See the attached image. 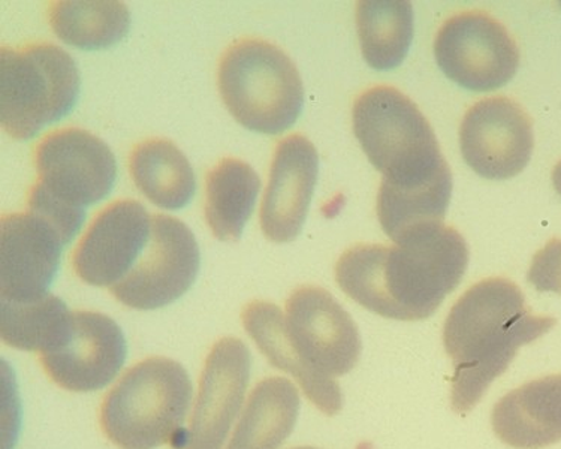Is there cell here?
<instances>
[{
  "label": "cell",
  "mask_w": 561,
  "mask_h": 449,
  "mask_svg": "<svg viewBox=\"0 0 561 449\" xmlns=\"http://www.w3.org/2000/svg\"><path fill=\"white\" fill-rule=\"evenodd\" d=\"M467 264L465 237L440 225L392 246L347 249L335 264V280L346 296L373 313L423 321L460 285Z\"/></svg>",
  "instance_id": "6da1fadb"
},
{
  "label": "cell",
  "mask_w": 561,
  "mask_h": 449,
  "mask_svg": "<svg viewBox=\"0 0 561 449\" xmlns=\"http://www.w3.org/2000/svg\"><path fill=\"white\" fill-rule=\"evenodd\" d=\"M556 324V318L531 312L522 289L505 277H490L467 289L444 326L446 354L454 365L453 410L469 414L505 373L518 349Z\"/></svg>",
  "instance_id": "7a4b0ae2"
},
{
  "label": "cell",
  "mask_w": 561,
  "mask_h": 449,
  "mask_svg": "<svg viewBox=\"0 0 561 449\" xmlns=\"http://www.w3.org/2000/svg\"><path fill=\"white\" fill-rule=\"evenodd\" d=\"M34 158L27 210L55 225L69 243L84 222V208L112 192L116 158L101 138L80 128L51 130L36 145Z\"/></svg>",
  "instance_id": "3957f363"
},
{
  "label": "cell",
  "mask_w": 561,
  "mask_h": 449,
  "mask_svg": "<svg viewBox=\"0 0 561 449\" xmlns=\"http://www.w3.org/2000/svg\"><path fill=\"white\" fill-rule=\"evenodd\" d=\"M352 125L380 185H423L450 173L427 118L399 89L375 85L356 97Z\"/></svg>",
  "instance_id": "277c9868"
},
{
  "label": "cell",
  "mask_w": 561,
  "mask_h": 449,
  "mask_svg": "<svg viewBox=\"0 0 561 449\" xmlns=\"http://www.w3.org/2000/svg\"><path fill=\"white\" fill-rule=\"evenodd\" d=\"M192 382L174 359L150 357L130 367L105 395L100 424L121 449H156L173 445L184 430Z\"/></svg>",
  "instance_id": "5b68a950"
},
{
  "label": "cell",
  "mask_w": 561,
  "mask_h": 449,
  "mask_svg": "<svg viewBox=\"0 0 561 449\" xmlns=\"http://www.w3.org/2000/svg\"><path fill=\"white\" fill-rule=\"evenodd\" d=\"M217 85L225 107L244 128L277 135L300 117L305 88L290 57L268 41L244 38L220 57Z\"/></svg>",
  "instance_id": "8992f818"
},
{
  "label": "cell",
  "mask_w": 561,
  "mask_h": 449,
  "mask_svg": "<svg viewBox=\"0 0 561 449\" xmlns=\"http://www.w3.org/2000/svg\"><path fill=\"white\" fill-rule=\"evenodd\" d=\"M76 60L59 45L26 44L0 53V120L14 140H28L67 116L80 95Z\"/></svg>",
  "instance_id": "52a82bcc"
},
{
  "label": "cell",
  "mask_w": 561,
  "mask_h": 449,
  "mask_svg": "<svg viewBox=\"0 0 561 449\" xmlns=\"http://www.w3.org/2000/svg\"><path fill=\"white\" fill-rule=\"evenodd\" d=\"M434 56L442 72L473 92H491L510 83L517 73V43L501 22L482 11H466L446 20Z\"/></svg>",
  "instance_id": "ba28073f"
},
{
  "label": "cell",
  "mask_w": 561,
  "mask_h": 449,
  "mask_svg": "<svg viewBox=\"0 0 561 449\" xmlns=\"http://www.w3.org/2000/svg\"><path fill=\"white\" fill-rule=\"evenodd\" d=\"M199 247L182 220L151 216L149 244L125 279L110 288L118 303L154 310L174 303L194 285L199 269Z\"/></svg>",
  "instance_id": "9c48e42d"
},
{
  "label": "cell",
  "mask_w": 561,
  "mask_h": 449,
  "mask_svg": "<svg viewBox=\"0 0 561 449\" xmlns=\"http://www.w3.org/2000/svg\"><path fill=\"white\" fill-rule=\"evenodd\" d=\"M285 321L295 350L323 377H343L358 362V326L327 289H295L286 301Z\"/></svg>",
  "instance_id": "30bf717a"
},
{
  "label": "cell",
  "mask_w": 561,
  "mask_h": 449,
  "mask_svg": "<svg viewBox=\"0 0 561 449\" xmlns=\"http://www.w3.org/2000/svg\"><path fill=\"white\" fill-rule=\"evenodd\" d=\"M126 353L125 334L112 318L76 310L59 345L39 355V362L57 387L72 393H90L102 390L117 377Z\"/></svg>",
  "instance_id": "8fae6325"
},
{
  "label": "cell",
  "mask_w": 561,
  "mask_h": 449,
  "mask_svg": "<svg viewBox=\"0 0 561 449\" xmlns=\"http://www.w3.org/2000/svg\"><path fill=\"white\" fill-rule=\"evenodd\" d=\"M460 147L467 165L481 177L512 179L530 162L534 124L511 97H485L467 110L460 126Z\"/></svg>",
  "instance_id": "7c38bea8"
},
{
  "label": "cell",
  "mask_w": 561,
  "mask_h": 449,
  "mask_svg": "<svg viewBox=\"0 0 561 449\" xmlns=\"http://www.w3.org/2000/svg\"><path fill=\"white\" fill-rule=\"evenodd\" d=\"M248 346L236 337L220 338L206 358L191 426L174 449H222L233 419L243 406L251 377Z\"/></svg>",
  "instance_id": "4fadbf2b"
},
{
  "label": "cell",
  "mask_w": 561,
  "mask_h": 449,
  "mask_svg": "<svg viewBox=\"0 0 561 449\" xmlns=\"http://www.w3.org/2000/svg\"><path fill=\"white\" fill-rule=\"evenodd\" d=\"M151 216L134 199H117L102 208L73 249L76 275L101 288L125 279L149 244Z\"/></svg>",
  "instance_id": "5bb4252c"
},
{
  "label": "cell",
  "mask_w": 561,
  "mask_h": 449,
  "mask_svg": "<svg viewBox=\"0 0 561 449\" xmlns=\"http://www.w3.org/2000/svg\"><path fill=\"white\" fill-rule=\"evenodd\" d=\"M55 225L34 211L0 222V300L27 303L48 296L67 246Z\"/></svg>",
  "instance_id": "9a60e30c"
},
{
  "label": "cell",
  "mask_w": 561,
  "mask_h": 449,
  "mask_svg": "<svg viewBox=\"0 0 561 449\" xmlns=\"http://www.w3.org/2000/svg\"><path fill=\"white\" fill-rule=\"evenodd\" d=\"M319 174L317 147L305 135L278 141L261 204V228L270 242L289 243L300 235Z\"/></svg>",
  "instance_id": "2e32d148"
},
{
  "label": "cell",
  "mask_w": 561,
  "mask_h": 449,
  "mask_svg": "<svg viewBox=\"0 0 561 449\" xmlns=\"http://www.w3.org/2000/svg\"><path fill=\"white\" fill-rule=\"evenodd\" d=\"M495 436L517 449H542L561 440V373L524 383L495 404Z\"/></svg>",
  "instance_id": "e0dca14e"
},
{
  "label": "cell",
  "mask_w": 561,
  "mask_h": 449,
  "mask_svg": "<svg viewBox=\"0 0 561 449\" xmlns=\"http://www.w3.org/2000/svg\"><path fill=\"white\" fill-rule=\"evenodd\" d=\"M241 321L261 353L274 367L293 375L302 393L322 414L333 416L342 411L343 394L337 381L323 377L302 361L290 343L285 314L276 304L252 301L241 312Z\"/></svg>",
  "instance_id": "ac0fdd59"
},
{
  "label": "cell",
  "mask_w": 561,
  "mask_h": 449,
  "mask_svg": "<svg viewBox=\"0 0 561 449\" xmlns=\"http://www.w3.org/2000/svg\"><path fill=\"white\" fill-rule=\"evenodd\" d=\"M300 412V394L289 379L267 378L253 388L227 449H278Z\"/></svg>",
  "instance_id": "d6986e66"
},
{
  "label": "cell",
  "mask_w": 561,
  "mask_h": 449,
  "mask_svg": "<svg viewBox=\"0 0 561 449\" xmlns=\"http://www.w3.org/2000/svg\"><path fill=\"white\" fill-rule=\"evenodd\" d=\"M129 171L139 192L154 206L179 210L194 197V170L174 142L162 138L138 142L129 154Z\"/></svg>",
  "instance_id": "ffe728a7"
},
{
  "label": "cell",
  "mask_w": 561,
  "mask_h": 449,
  "mask_svg": "<svg viewBox=\"0 0 561 449\" xmlns=\"http://www.w3.org/2000/svg\"><path fill=\"white\" fill-rule=\"evenodd\" d=\"M260 189V175L240 159L225 158L208 171L204 215L217 240H240Z\"/></svg>",
  "instance_id": "44dd1931"
},
{
  "label": "cell",
  "mask_w": 561,
  "mask_h": 449,
  "mask_svg": "<svg viewBox=\"0 0 561 449\" xmlns=\"http://www.w3.org/2000/svg\"><path fill=\"white\" fill-rule=\"evenodd\" d=\"M48 23L65 43L102 50L128 35L130 14L117 0H60L48 5Z\"/></svg>",
  "instance_id": "7402d4cb"
},
{
  "label": "cell",
  "mask_w": 561,
  "mask_h": 449,
  "mask_svg": "<svg viewBox=\"0 0 561 449\" xmlns=\"http://www.w3.org/2000/svg\"><path fill=\"white\" fill-rule=\"evenodd\" d=\"M356 27L366 62L378 71L403 64L413 38L412 3L363 0L356 3Z\"/></svg>",
  "instance_id": "603a6c76"
},
{
  "label": "cell",
  "mask_w": 561,
  "mask_h": 449,
  "mask_svg": "<svg viewBox=\"0 0 561 449\" xmlns=\"http://www.w3.org/2000/svg\"><path fill=\"white\" fill-rule=\"evenodd\" d=\"M0 301V334L11 348L47 354L67 333L71 312L59 297L48 293L27 303Z\"/></svg>",
  "instance_id": "cb8c5ba5"
},
{
  "label": "cell",
  "mask_w": 561,
  "mask_h": 449,
  "mask_svg": "<svg viewBox=\"0 0 561 449\" xmlns=\"http://www.w3.org/2000/svg\"><path fill=\"white\" fill-rule=\"evenodd\" d=\"M527 277L538 291L561 296V240H551L536 253Z\"/></svg>",
  "instance_id": "d4e9b609"
},
{
  "label": "cell",
  "mask_w": 561,
  "mask_h": 449,
  "mask_svg": "<svg viewBox=\"0 0 561 449\" xmlns=\"http://www.w3.org/2000/svg\"><path fill=\"white\" fill-rule=\"evenodd\" d=\"M552 185H554L556 191L561 195V161L557 163L554 170H552Z\"/></svg>",
  "instance_id": "484cf974"
},
{
  "label": "cell",
  "mask_w": 561,
  "mask_h": 449,
  "mask_svg": "<svg viewBox=\"0 0 561 449\" xmlns=\"http://www.w3.org/2000/svg\"><path fill=\"white\" fill-rule=\"evenodd\" d=\"M293 449H318V448L301 447V448H293Z\"/></svg>",
  "instance_id": "4316f807"
}]
</instances>
